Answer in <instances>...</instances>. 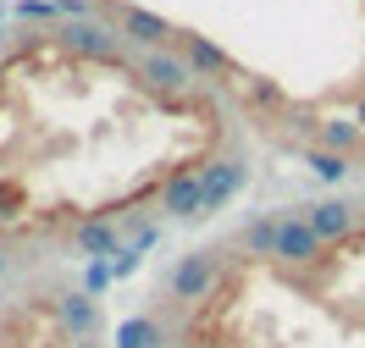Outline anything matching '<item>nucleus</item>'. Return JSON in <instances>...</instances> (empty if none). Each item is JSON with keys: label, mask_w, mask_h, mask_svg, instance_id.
I'll use <instances>...</instances> for the list:
<instances>
[{"label": "nucleus", "mask_w": 365, "mask_h": 348, "mask_svg": "<svg viewBox=\"0 0 365 348\" xmlns=\"http://www.w3.org/2000/svg\"><path fill=\"white\" fill-rule=\"evenodd\" d=\"M216 282H222V255H216V249H194V255H182L178 265H172L166 293L178 304H200V299H210Z\"/></svg>", "instance_id": "nucleus-1"}, {"label": "nucleus", "mask_w": 365, "mask_h": 348, "mask_svg": "<svg viewBox=\"0 0 365 348\" xmlns=\"http://www.w3.org/2000/svg\"><path fill=\"white\" fill-rule=\"evenodd\" d=\"M116 33L138 50H172L182 28H172L160 11H150V6H116Z\"/></svg>", "instance_id": "nucleus-2"}, {"label": "nucleus", "mask_w": 365, "mask_h": 348, "mask_svg": "<svg viewBox=\"0 0 365 348\" xmlns=\"http://www.w3.org/2000/svg\"><path fill=\"white\" fill-rule=\"evenodd\" d=\"M321 249H327V243L316 238V227H310L304 216H282V227H277V255L272 260H282V265H316Z\"/></svg>", "instance_id": "nucleus-3"}, {"label": "nucleus", "mask_w": 365, "mask_h": 348, "mask_svg": "<svg viewBox=\"0 0 365 348\" xmlns=\"http://www.w3.org/2000/svg\"><path fill=\"white\" fill-rule=\"evenodd\" d=\"M56 321H61V332H67L72 343H94V332H100V299L94 293H61L56 299Z\"/></svg>", "instance_id": "nucleus-4"}, {"label": "nucleus", "mask_w": 365, "mask_h": 348, "mask_svg": "<svg viewBox=\"0 0 365 348\" xmlns=\"http://www.w3.org/2000/svg\"><path fill=\"white\" fill-rule=\"evenodd\" d=\"M200 205H205V188H200V172H194V166H182V172H172V177L160 183V210H166V216L194 221Z\"/></svg>", "instance_id": "nucleus-5"}, {"label": "nucleus", "mask_w": 365, "mask_h": 348, "mask_svg": "<svg viewBox=\"0 0 365 348\" xmlns=\"http://www.w3.org/2000/svg\"><path fill=\"white\" fill-rule=\"evenodd\" d=\"M61 39H67V50L83 56V61H116V50H122V33H111L106 23H67Z\"/></svg>", "instance_id": "nucleus-6"}, {"label": "nucleus", "mask_w": 365, "mask_h": 348, "mask_svg": "<svg viewBox=\"0 0 365 348\" xmlns=\"http://www.w3.org/2000/svg\"><path fill=\"white\" fill-rule=\"evenodd\" d=\"M144 83L160 94H188V83H194V72H188V61H182L178 50H144Z\"/></svg>", "instance_id": "nucleus-7"}, {"label": "nucleus", "mask_w": 365, "mask_h": 348, "mask_svg": "<svg viewBox=\"0 0 365 348\" xmlns=\"http://www.w3.org/2000/svg\"><path fill=\"white\" fill-rule=\"evenodd\" d=\"M178 56L188 61L194 78H227L232 72V56L216 39H205V33H178Z\"/></svg>", "instance_id": "nucleus-8"}, {"label": "nucleus", "mask_w": 365, "mask_h": 348, "mask_svg": "<svg viewBox=\"0 0 365 348\" xmlns=\"http://www.w3.org/2000/svg\"><path fill=\"white\" fill-rule=\"evenodd\" d=\"M304 221L316 227L321 243H338L349 232H360V210L349 205V199H321V205H304Z\"/></svg>", "instance_id": "nucleus-9"}, {"label": "nucleus", "mask_w": 365, "mask_h": 348, "mask_svg": "<svg viewBox=\"0 0 365 348\" xmlns=\"http://www.w3.org/2000/svg\"><path fill=\"white\" fill-rule=\"evenodd\" d=\"M200 188H205V205H200V216H205V210H222L232 194L244 188V161H227V155H222V161L200 166Z\"/></svg>", "instance_id": "nucleus-10"}, {"label": "nucleus", "mask_w": 365, "mask_h": 348, "mask_svg": "<svg viewBox=\"0 0 365 348\" xmlns=\"http://www.w3.org/2000/svg\"><path fill=\"white\" fill-rule=\"evenodd\" d=\"M72 249L83 260H111L122 249V238H116V221L111 216H89V221H78L72 227Z\"/></svg>", "instance_id": "nucleus-11"}, {"label": "nucleus", "mask_w": 365, "mask_h": 348, "mask_svg": "<svg viewBox=\"0 0 365 348\" xmlns=\"http://www.w3.org/2000/svg\"><path fill=\"white\" fill-rule=\"evenodd\" d=\"M160 343H166V332L155 315H128L116 326V348H160Z\"/></svg>", "instance_id": "nucleus-12"}, {"label": "nucleus", "mask_w": 365, "mask_h": 348, "mask_svg": "<svg viewBox=\"0 0 365 348\" xmlns=\"http://www.w3.org/2000/svg\"><path fill=\"white\" fill-rule=\"evenodd\" d=\"M354 155H338V149H321V144H310V149H304V166H310V172H316L321 183H349V172H354Z\"/></svg>", "instance_id": "nucleus-13"}, {"label": "nucleus", "mask_w": 365, "mask_h": 348, "mask_svg": "<svg viewBox=\"0 0 365 348\" xmlns=\"http://www.w3.org/2000/svg\"><path fill=\"white\" fill-rule=\"evenodd\" d=\"M321 149L354 155V149H360V122H354V116H327V122H321Z\"/></svg>", "instance_id": "nucleus-14"}, {"label": "nucleus", "mask_w": 365, "mask_h": 348, "mask_svg": "<svg viewBox=\"0 0 365 348\" xmlns=\"http://www.w3.org/2000/svg\"><path fill=\"white\" fill-rule=\"evenodd\" d=\"M277 227H282V216H255L250 227H244V249L250 255H277Z\"/></svg>", "instance_id": "nucleus-15"}, {"label": "nucleus", "mask_w": 365, "mask_h": 348, "mask_svg": "<svg viewBox=\"0 0 365 348\" xmlns=\"http://www.w3.org/2000/svg\"><path fill=\"white\" fill-rule=\"evenodd\" d=\"M17 17H23V23H56L61 6H56V0H17Z\"/></svg>", "instance_id": "nucleus-16"}, {"label": "nucleus", "mask_w": 365, "mask_h": 348, "mask_svg": "<svg viewBox=\"0 0 365 348\" xmlns=\"http://www.w3.org/2000/svg\"><path fill=\"white\" fill-rule=\"evenodd\" d=\"M111 282H116V277H111V260H89V271H83V293H94V299H100Z\"/></svg>", "instance_id": "nucleus-17"}, {"label": "nucleus", "mask_w": 365, "mask_h": 348, "mask_svg": "<svg viewBox=\"0 0 365 348\" xmlns=\"http://www.w3.org/2000/svg\"><path fill=\"white\" fill-rule=\"evenodd\" d=\"M138 260H144V249H133V243H122V249L111 255V277H116V282H122V277H133V271H138Z\"/></svg>", "instance_id": "nucleus-18"}, {"label": "nucleus", "mask_w": 365, "mask_h": 348, "mask_svg": "<svg viewBox=\"0 0 365 348\" xmlns=\"http://www.w3.org/2000/svg\"><path fill=\"white\" fill-rule=\"evenodd\" d=\"M67 23H94V0H56Z\"/></svg>", "instance_id": "nucleus-19"}, {"label": "nucleus", "mask_w": 365, "mask_h": 348, "mask_svg": "<svg viewBox=\"0 0 365 348\" xmlns=\"http://www.w3.org/2000/svg\"><path fill=\"white\" fill-rule=\"evenodd\" d=\"M250 100L255 105H282V89L277 83H250Z\"/></svg>", "instance_id": "nucleus-20"}, {"label": "nucleus", "mask_w": 365, "mask_h": 348, "mask_svg": "<svg viewBox=\"0 0 365 348\" xmlns=\"http://www.w3.org/2000/svg\"><path fill=\"white\" fill-rule=\"evenodd\" d=\"M17 210H23V188L0 183V216H17Z\"/></svg>", "instance_id": "nucleus-21"}, {"label": "nucleus", "mask_w": 365, "mask_h": 348, "mask_svg": "<svg viewBox=\"0 0 365 348\" xmlns=\"http://www.w3.org/2000/svg\"><path fill=\"white\" fill-rule=\"evenodd\" d=\"M354 122H360V133H365V94H360V105H354Z\"/></svg>", "instance_id": "nucleus-22"}, {"label": "nucleus", "mask_w": 365, "mask_h": 348, "mask_svg": "<svg viewBox=\"0 0 365 348\" xmlns=\"http://www.w3.org/2000/svg\"><path fill=\"white\" fill-rule=\"evenodd\" d=\"M6 271H11V255H6V249H0V277H6Z\"/></svg>", "instance_id": "nucleus-23"}, {"label": "nucleus", "mask_w": 365, "mask_h": 348, "mask_svg": "<svg viewBox=\"0 0 365 348\" xmlns=\"http://www.w3.org/2000/svg\"><path fill=\"white\" fill-rule=\"evenodd\" d=\"M0 39H6V6H0Z\"/></svg>", "instance_id": "nucleus-24"}, {"label": "nucleus", "mask_w": 365, "mask_h": 348, "mask_svg": "<svg viewBox=\"0 0 365 348\" xmlns=\"http://www.w3.org/2000/svg\"><path fill=\"white\" fill-rule=\"evenodd\" d=\"M72 348H100V343H72Z\"/></svg>", "instance_id": "nucleus-25"}]
</instances>
